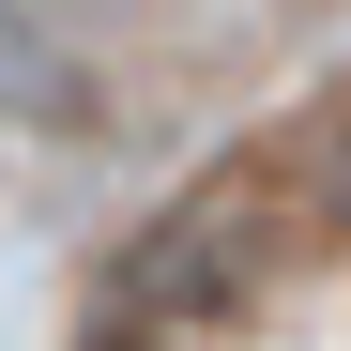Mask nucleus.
<instances>
[{
	"mask_svg": "<svg viewBox=\"0 0 351 351\" xmlns=\"http://www.w3.org/2000/svg\"><path fill=\"white\" fill-rule=\"evenodd\" d=\"M107 62L77 31V0H0V138H92Z\"/></svg>",
	"mask_w": 351,
	"mask_h": 351,
	"instance_id": "nucleus-1",
	"label": "nucleus"
},
{
	"mask_svg": "<svg viewBox=\"0 0 351 351\" xmlns=\"http://www.w3.org/2000/svg\"><path fill=\"white\" fill-rule=\"evenodd\" d=\"M92 351H153V336H92Z\"/></svg>",
	"mask_w": 351,
	"mask_h": 351,
	"instance_id": "nucleus-3",
	"label": "nucleus"
},
{
	"mask_svg": "<svg viewBox=\"0 0 351 351\" xmlns=\"http://www.w3.org/2000/svg\"><path fill=\"white\" fill-rule=\"evenodd\" d=\"M306 214H321V245H351V107L306 138Z\"/></svg>",
	"mask_w": 351,
	"mask_h": 351,
	"instance_id": "nucleus-2",
	"label": "nucleus"
}]
</instances>
